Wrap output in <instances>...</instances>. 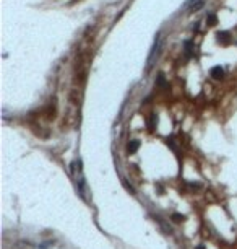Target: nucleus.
Wrapping results in <instances>:
<instances>
[{
  "instance_id": "1",
  "label": "nucleus",
  "mask_w": 237,
  "mask_h": 249,
  "mask_svg": "<svg viewBox=\"0 0 237 249\" xmlns=\"http://www.w3.org/2000/svg\"><path fill=\"white\" fill-rule=\"evenodd\" d=\"M159 49H161V33L156 34V38H154V44H153L151 52H150V55H148V69H150L153 64H154V59L158 57Z\"/></svg>"
},
{
  "instance_id": "2",
  "label": "nucleus",
  "mask_w": 237,
  "mask_h": 249,
  "mask_svg": "<svg viewBox=\"0 0 237 249\" xmlns=\"http://www.w3.org/2000/svg\"><path fill=\"white\" fill-rule=\"evenodd\" d=\"M187 5H188V8H190V11H198L205 5V2L203 0H188Z\"/></svg>"
},
{
  "instance_id": "3",
  "label": "nucleus",
  "mask_w": 237,
  "mask_h": 249,
  "mask_svg": "<svg viewBox=\"0 0 237 249\" xmlns=\"http://www.w3.org/2000/svg\"><path fill=\"white\" fill-rule=\"evenodd\" d=\"M211 77L214 78V80H221V78H224V69H223L221 65L213 67V69H211Z\"/></svg>"
},
{
  "instance_id": "4",
  "label": "nucleus",
  "mask_w": 237,
  "mask_h": 249,
  "mask_svg": "<svg viewBox=\"0 0 237 249\" xmlns=\"http://www.w3.org/2000/svg\"><path fill=\"white\" fill-rule=\"evenodd\" d=\"M140 148V142L138 140H130L128 142V145H127V150H128V153H136V150Z\"/></svg>"
},
{
  "instance_id": "5",
  "label": "nucleus",
  "mask_w": 237,
  "mask_h": 249,
  "mask_svg": "<svg viewBox=\"0 0 237 249\" xmlns=\"http://www.w3.org/2000/svg\"><path fill=\"white\" fill-rule=\"evenodd\" d=\"M184 46H185V55L190 59L192 54H193V42L192 41H184Z\"/></svg>"
},
{
  "instance_id": "6",
  "label": "nucleus",
  "mask_w": 237,
  "mask_h": 249,
  "mask_svg": "<svg viewBox=\"0 0 237 249\" xmlns=\"http://www.w3.org/2000/svg\"><path fill=\"white\" fill-rule=\"evenodd\" d=\"M218 39H219L221 42H224V44H227L229 41H231V38H229V33H226V31L219 33V34H218Z\"/></svg>"
},
{
  "instance_id": "7",
  "label": "nucleus",
  "mask_w": 237,
  "mask_h": 249,
  "mask_svg": "<svg viewBox=\"0 0 237 249\" xmlns=\"http://www.w3.org/2000/svg\"><path fill=\"white\" fill-rule=\"evenodd\" d=\"M206 21H208V25H210V26H214V25H216V21H218V18H216V15L210 13V15L206 17Z\"/></svg>"
},
{
  "instance_id": "8",
  "label": "nucleus",
  "mask_w": 237,
  "mask_h": 249,
  "mask_svg": "<svg viewBox=\"0 0 237 249\" xmlns=\"http://www.w3.org/2000/svg\"><path fill=\"white\" fill-rule=\"evenodd\" d=\"M172 220H174V222H177V223H180V222H184V220H185V215H182V213H172Z\"/></svg>"
},
{
  "instance_id": "9",
  "label": "nucleus",
  "mask_w": 237,
  "mask_h": 249,
  "mask_svg": "<svg viewBox=\"0 0 237 249\" xmlns=\"http://www.w3.org/2000/svg\"><path fill=\"white\" fill-rule=\"evenodd\" d=\"M154 124H156V114H151V119H150V129H154Z\"/></svg>"
},
{
  "instance_id": "10",
  "label": "nucleus",
  "mask_w": 237,
  "mask_h": 249,
  "mask_svg": "<svg viewBox=\"0 0 237 249\" xmlns=\"http://www.w3.org/2000/svg\"><path fill=\"white\" fill-rule=\"evenodd\" d=\"M196 249H205V246H198V247H196Z\"/></svg>"
}]
</instances>
